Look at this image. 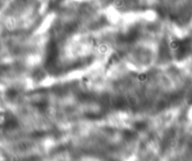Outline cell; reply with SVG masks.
Wrapping results in <instances>:
<instances>
[]
</instances>
